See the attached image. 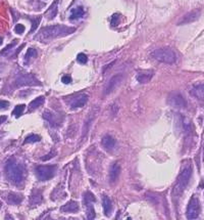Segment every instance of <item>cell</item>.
<instances>
[{
	"label": "cell",
	"instance_id": "obj_1",
	"mask_svg": "<svg viewBox=\"0 0 204 220\" xmlns=\"http://www.w3.org/2000/svg\"><path fill=\"white\" fill-rule=\"evenodd\" d=\"M76 31V28L68 27L66 25H53L43 27L38 31V33L34 36V39L42 43H48L56 38L66 37L68 35L73 34Z\"/></svg>",
	"mask_w": 204,
	"mask_h": 220
},
{
	"label": "cell",
	"instance_id": "obj_2",
	"mask_svg": "<svg viewBox=\"0 0 204 220\" xmlns=\"http://www.w3.org/2000/svg\"><path fill=\"white\" fill-rule=\"evenodd\" d=\"M5 174L9 182H11L13 184L18 185L24 180L25 169L14 159H10L7 161L5 165Z\"/></svg>",
	"mask_w": 204,
	"mask_h": 220
},
{
	"label": "cell",
	"instance_id": "obj_3",
	"mask_svg": "<svg viewBox=\"0 0 204 220\" xmlns=\"http://www.w3.org/2000/svg\"><path fill=\"white\" fill-rule=\"evenodd\" d=\"M192 176V168L190 165L186 166L183 170L181 171L180 175L177 176L176 184L174 186V196H181L185 190H186L187 185H188L189 181H190V178Z\"/></svg>",
	"mask_w": 204,
	"mask_h": 220
},
{
	"label": "cell",
	"instance_id": "obj_4",
	"mask_svg": "<svg viewBox=\"0 0 204 220\" xmlns=\"http://www.w3.org/2000/svg\"><path fill=\"white\" fill-rule=\"evenodd\" d=\"M150 56L152 59H156L160 63L164 64H174L177 61V54L172 49L169 47H163V48H158L153 50L150 53Z\"/></svg>",
	"mask_w": 204,
	"mask_h": 220
},
{
	"label": "cell",
	"instance_id": "obj_5",
	"mask_svg": "<svg viewBox=\"0 0 204 220\" xmlns=\"http://www.w3.org/2000/svg\"><path fill=\"white\" fill-rule=\"evenodd\" d=\"M37 85H42V84H41V82L34 75L29 73L18 74L15 80H14V86L15 87H21V86H37Z\"/></svg>",
	"mask_w": 204,
	"mask_h": 220
},
{
	"label": "cell",
	"instance_id": "obj_6",
	"mask_svg": "<svg viewBox=\"0 0 204 220\" xmlns=\"http://www.w3.org/2000/svg\"><path fill=\"white\" fill-rule=\"evenodd\" d=\"M56 170V166H37L35 168V173L40 181H47L55 175Z\"/></svg>",
	"mask_w": 204,
	"mask_h": 220
},
{
	"label": "cell",
	"instance_id": "obj_7",
	"mask_svg": "<svg viewBox=\"0 0 204 220\" xmlns=\"http://www.w3.org/2000/svg\"><path fill=\"white\" fill-rule=\"evenodd\" d=\"M200 211H201V207H200L199 199L196 196H193L190 199V201H189L188 207H187V212H186L187 218L188 219L198 218L199 214H200Z\"/></svg>",
	"mask_w": 204,
	"mask_h": 220
},
{
	"label": "cell",
	"instance_id": "obj_8",
	"mask_svg": "<svg viewBox=\"0 0 204 220\" xmlns=\"http://www.w3.org/2000/svg\"><path fill=\"white\" fill-rule=\"evenodd\" d=\"M200 16H201L200 9H194V10L190 11V13L184 14V16L177 21V26H183V25H188V24L194 23V21L199 20Z\"/></svg>",
	"mask_w": 204,
	"mask_h": 220
},
{
	"label": "cell",
	"instance_id": "obj_9",
	"mask_svg": "<svg viewBox=\"0 0 204 220\" xmlns=\"http://www.w3.org/2000/svg\"><path fill=\"white\" fill-rule=\"evenodd\" d=\"M167 102L169 104V106H172V107H177V109H183L187 106L186 99L180 93H174V94L169 95Z\"/></svg>",
	"mask_w": 204,
	"mask_h": 220
},
{
	"label": "cell",
	"instance_id": "obj_10",
	"mask_svg": "<svg viewBox=\"0 0 204 220\" xmlns=\"http://www.w3.org/2000/svg\"><path fill=\"white\" fill-rule=\"evenodd\" d=\"M87 101H88V95L85 94V93H81V94L74 96L73 99L69 100L68 104L73 109H77V107H83L87 104Z\"/></svg>",
	"mask_w": 204,
	"mask_h": 220
},
{
	"label": "cell",
	"instance_id": "obj_11",
	"mask_svg": "<svg viewBox=\"0 0 204 220\" xmlns=\"http://www.w3.org/2000/svg\"><path fill=\"white\" fill-rule=\"evenodd\" d=\"M122 75H121V74H117V75H114L113 77H111V79H110L106 86H105L104 94L105 95L110 94L119 86V83L122 82Z\"/></svg>",
	"mask_w": 204,
	"mask_h": 220
},
{
	"label": "cell",
	"instance_id": "obj_12",
	"mask_svg": "<svg viewBox=\"0 0 204 220\" xmlns=\"http://www.w3.org/2000/svg\"><path fill=\"white\" fill-rule=\"evenodd\" d=\"M154 76V72L151 70H145V71H140L136 76V79L139 83L141 84H145V83H148L151 79Z\"/></svg>",
	"mask_w": 204,
	"mask_h": 220
},
{
	"label": "cell",
	"instance_id": "obj_13",
	"mask_svg": "<svg viewBox=\"0 0 204 220\" xmlns=\"http://www.w3.org/2000/svg\"><path fill=\"white\" fill-rule=\"evenodd\" d=\"M119 173H121V166H119V163H113L110 166V169H109V175H108V178H109V182L110 183H116L117 181V179H119Z\"/></svg>",
	"mask_w": 204,
	"mask_h": 220
},
{
	"label": "cell",
	"instance_id": "obj_14",
	"mask_svg": "<svg viewBox=\"0 0 204 220\" xmlns=\"http://www.w3.org/2000/svg\"><path fill=\"white\" fill-rule=\"evenodd\" d=\"M101 144L106 152H111L116 147V139L111 135H105L102 137Z\"/></svg>",
	"mask_w": 204,
	"mask_h": 220
},
{
	"label": "cell",
	"instance_id": "obj_15",
	"mask_svg": "<svg viewBox=\"0 0 204 220\" xmlns=\"http://www.w3.org/2000/svg\"><path fill=\"white\" fill-rule=\"evenodd\" d=\"M62 212H68V213H74V212L79 211V204L76 201H68L66 205L61 207Z\"/></svg>",
	"mask_w": 204,
	"mask_h": 220
},
{
	"label": "cell",
	"instance_id": "obj_16",
	"mask_svg": "<svg viewBox=\"0 0 204 220\" xmlns=\"http://www.w3.org/2000/svg\"><path fill=\"white\" fill-rule=\"evenodd\" d=\"M23 196L16 193H9L8 197H7V201L10 205H20L23 202Z\"/></svg>",
	"mask_w": 204,
	"mask_h": 220
},
{
	"label": "cell",
	"instance_id": "obj_17",
	"mask_svg": "<svg viewBox=\"0 0 204 220\" xmlns=\"http://www.w3.org/2000/svg\"><path fill=\"white\" fill-rule=\"evenodd\" d=\"M57 4H58V0H55L53 3L51 4V6L47 9V11L45 13V16H47L48 20H53V19L56 16L57 11H58V8H57Z\"/></svg>",
	"mask_w": 204,
	"mask_h": 220
},
{
	"label": "cell",
	"instance_id": "obj_18",
	"mask_svg": "<svg viewBox=\"0 0 204 220\" xmlns=\"http://www.w3.org/2000/svg\"><path fill=\"white\" fill-rule=\"evenodd\" d=\"M191 94L195 96L196 99L204 100V84L197 85L191 90Z\"/></svg>",
	"mask_w": 204,
	"mask_h": 220
},
{
	"label": "cell",
	"instance_id": "obj_19",
	"mask_svg": "<svg viewBox=\"0 0 204 220\" xmlns=\"http://www.w3.org/2000/svg\"><path fill=\"white\" fill-rule=\"evenodd\" d=\"M43 118L46 120L48 123L50 124V125L52 126V127H56V126H58V124H57V121L56 119H55V116L53 113H51L50 111H46L43 112Z\"/></svg>",
	"mask_w": 204,
	"mask_h": 220
},
{
	"label": "cell",
	"instance_id": "obj_20",
	"mask_svg": "<svg viewBox=\"0 0 204 220\" xmlns=\"http://www.w3.org/2000/svg\"><path fill=\"white\" fill-rule=\"evenodd\" d=\"M45 101V97L44 96H38L37 99H35L34 100L30 102L29 104V112H33L34 110L38 109L39 107L42 106Z\"/></svg>",
	"mask_w": 204,
	"mask_h": 220
},
{
	"label": "cell",
	"instance_id": "obj_21",
	"mask_svg": "<svg viewBox=\"0 0 204 220\" xmlns=\"http://www.w3.org/2000/svg\"><path fill=\"white\" fill-rule=\"evenodd\" d=\"M84 13H85V11H84V8L82 6L75 7V8L71 9L69 20H78V19H81L84 16Z\"/></svg>",
	"mask_w": 204,
	"mask_h": 220
},
{
	"label": "cell",
	"instance_id": "obj_22",
	"mask_svg": "<svg viewBox=\"0 0 204 220\" xmlns=\"http://www.w3.org/2000/svg\"><path fill=\"white\" fill-rule=\"evenodd\" d=\"M42 192L41 190H36L33 192L32 197H31V204L32 205H39L42 203Z\"/></svg>",
	"mask_w": 204,
	"mask_h": 220
},
{
	"label": "cell",
	"instance_id": "obj_23",
	"mask_svg": "<svg viewBox=\"0 0 204 220\" xmlns=\"http://www.w3.org/2000/svg\"><path fill=\"white\" fill-rule=\"evenodd\" d=\"M102 205H103V210H104V213L106 216H109V213L111 211V201L109 200V198L107 196H103L102 199Z\"/></svg>",
	"mask_w": 204,
	"mask_h": 220
},
{
	"label": "cell",
	"instance_id": "obj_24",
	"mask_svg": "<svg viewBox=\"0 0 204 220\" xmlns=\"http://www.w3.org/2000/svg\"><path fill=\"white\" fill-rule=\"evenodd\" d=\"M37 54H38V52L35 48H29L27 50V53H26V56H25V64H27L30 63L31 59H35V57L37 56Z\"/></svg>",
	"mask_w": 204,
	"mask_h": 220
},
{
	"label": "cell",
	"instance_id": "obj_25",
	"mask_svg": "<svg viewBox=\"0 0 204 220\" xmlns=\"http://www.w3.org/2000/svg\"><path fill=\"white\" fill-rule=\"evenodd\" d=\"M93 118H94V115L91 114V116L85 121V124H84V127H83V135H82V138L85 137L86 134L88 133L89 128H90L91 124H92V122H93Z\"/></svg>",
	"mask_w": 204,
	"mask_h": 220
},
{
	"label": "cell",
	"instance_id": "obj_26",
	"mask_svg": "<svg viewBox=\"0 0 204 220\" xmlns=\"http://www.w3.org/2000/svg\"><path fill=\"white\" fill-rule=\"evenodd\" d=\"M84 202L85 204H92V203L96 202V199L91 192H86L84 193Z\"/></svg>",
	"mask_w": 204,
	"mask_h": 220
},
{
	"label": "cell",
	"instance_id": "obj_27",
	"mask_svg": "<svg viewBox=\"0 0 204 220\" xmlns=\"http://www.w3.org/2000/svg\"><path fill=\"white\" fill-rule=\"evenodd\" d=\"M28 18H29V20L32 21V29H31L30 32L33 33V32H35V31L37 30L38 26H39L40 21H41V16H37V18H35V19L34 18H31V16H28Z\"/></svg>",
	"mask_w": 204,
	"mask_h": 220
},
{
	"label": "cell",
	"instance_id": "obj_28",
	"mask_svg": "<svg viewBox=\"0 0 204 220\" xmlns=\"http://www.w3.org/2000/svg\"><path fill=\"white\" fill-rule=\"evenodd\" d=\"M41 140V137L37 134H30L25 138L24 143H33V142H38Z\"/></svg>",
	"mask_w": 204,
	"mask_h": 220
},
{
	"label": "cell",
	"instance_id": "obj_29",
	"mask_svg": "<svg viewBox=\"0 0 204 220\" xmlns=\"http://www.w3.org/2000/svg\"><path fill=\"white\" fill-rule=\"evenodd\" d=\"M25 107H26L25 104H18V106L14 107V110L13 111V115H14L16 118L21 117V114H23L24 111H25Z\"/></svg>",
	"mask_w": 204,
	"mask_h": 220
},
{
	"label": "cell",
	"instance_id": "obj_30",
	"mask_svg": "<svg viewBox=\"0 0 204 220\" xmlns=\"http://www.w3.org/2000/svg\"><path fill=\"white\" fill-rule=\"evenodd\" d=\"M86 208H87V217L89 219H94L95 218V210H94V208H93V205L86 204Z\"/></svg>",
	"mask_w": 204,
	"mask_h": 220
},
{
	"label": "cell",
	"instance_id": "obj_31",
	"mask_svg": "<svg viewBox=\"0 0 204 220\" xmlns=\"http://www.w3.org/2000/svg\"><path fill=\"white\" fill-rule=\"evenodd\" d=\"M77 61L80 64H86L88 61V57L85 53H79L78 56H77Z\"/></svg>",
	"mask_w": 204,
	"mask_h": 220
},
{
	"label": "cell",
	"instance_id": "obj_32",
	"mask_svg": "<svg viewBox=\"0 0 204 220\" xmlns=\"http://www.w3.org/2000/svg\"><path fill=\"white\" fill-rule=\"evenodd\" d=\"M26 28L24 25H21V24H18V25H15V27H14V32L16 33V34H20L21 35L24 32H25Z\"/></svg>",
	"mask_w": 204,
	"mask_h": 220
},
{
	"label": "cell",
	"instance_id": "obj_33",
	"mask_svg": "<svg viewBox=\"0 0 204 220\" xmlns=\"http://www.w3.org/2000/svg\"><path fill=\"white\" fill-rule=\"evenodd\" d=\"M119 23V13L112 14L111 21H110V24H111V26H116Z\"/></svg>",
	"mask_w": 204,
	"mask_h": 220
},
{
	"label": "cell",
	"instance_id": "obj_34",
	"mask_svg": "<svg viewBox=\"0 0 204 220\" xmlns=\"http://www.w3.org/2000/svg\"><path fill=\"white\" fill-rule=\"evenodd\" d=\"M16 43H18V40H14V41H13V43H10V44H8V45H7V46L5 47V48H4L3 50H2L1 52H0V54H4V53H6L7 51H9V50H10V48H13V47L14 46V45L16 44Z\"/></svg>",
	"mask_w": 204,
	"mask_h": 220
},
{
	"label": "cell",
	"instance_id": "obj_35",
	"mask_svg": "<svg viewBox=\"0 0 204 220\" xmlns=\"http://www.w3.org/2000/svg\"><path fill=\"white\" fill-rule=\"evenodd\" d=\"M54 155H55V152H54V150H51V152H50L46 157H42V158H41V160H42V161H48V160L52 159V158L54 157Z\"/></svg>",
	"mask_w": 204,
	"mask_h": 220
},
{
	"label": "cell",
	"instance_id": "obj_36",
	"mask_svg": "<svg viewBox=\"0 0 204 220\" xmlns=\"http://www.w3.org/2000/svg\"><path fill=\"white\" fill-rule=\"evenodd\" d=\"M9 106V102L6 100H0V110L2 109H7Z\"/></svg>",
	"mask_w": 204,
	"mask_h": 220
},
{
	"label": "cell",
	"instance_id": "obj_37",
	"mask_svg": "<svg viewBox=\"0 0 204 220\" xmlns=\"http://www.w3.org/2000/svg\"><path fill=\"white\" fill-rule=\"evenodd\" d=\"M61 81L64 84H68V83L71 82V78L69 77V76H63V77L61 78Z\"/></svg>",
	"mask_w": 204,
	"mask_h": 220
},
{
	"label": "cell",
	"instance_id": "obj_38",
	"mask_svg": "<svg viewBox=\"0 0 204 220\" xmlns=\"http://www.w3.org/2000/svg\"><path fill=\"white\" fill-rule=\"evenodd\" d=\"M7 120V117L6 116H0V125H1L2 123H4Z\"/></svg>",
	"mask_w": 204,
	"mask_h": 220
},
{
	"label": "cell",
	"instance_id": "obj_39",
	"mask_svg": "<svg viewBox=\"0 0 204 220\" xmlns=\"http://www.w3.org/2000/svg\"><path fill=\"white\" fill-rule=\"evenodd\" d=\"M2 42H3V40H2V38H0V45L2 44Z\"/></svg>",
	"mask_w": 204,
	"mask_h": 220
},
{
	"label": "cell",
	"instance_id": "obj_40",
	"mask_svg": "<svg viewBox=\"0 0 204 220\" xmlns=\"http://www.w3.org/2000/svg\"><path fill=\"white\" fill-rule=\"evenodd\" d=\"M203 159H204V147H203Z\"/></svg>",
	"mask_w": 204,
	"mask_h": 220
},
{
	"label": "cell",
	"instance_id": "obj_41",
	"mask_svg": "<svg viewBox=\"0 0 204 220\" xmlns=\"http://www.w3.org/2000/svg\"><path fill=\"white\" fill-rule=\"evenodd\" d=\"M0 208H1V202H0Z\"/></svg>",
	"mask_w": 204,
	"mask_h": 220
}]
</instances>
